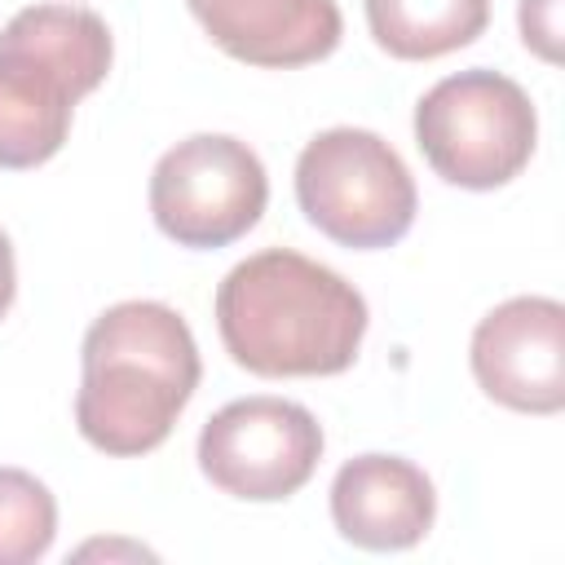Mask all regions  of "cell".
Here are the masks:
<instances>
[{"label": "cell", "instance_id": "obj_9", "mask_svg": "<svg viewBox=\"0 0 565 565\" xmlns=\"http://www.w3.org/2000/svg\"><path fill=\"white\" fill-rule=\"evenodd\" d=\"M437 516V490L402 455H358L331 481V521L340 539L366 552L415 547Z\"/></svg>", "mask_w": 565, "mask_h": 565}, {"label": "cell", "instance_id": "obj_4", "mask_svg": "<svg viewBox=\"0 0 565 565\" xmlns=\"http://www.w3.org/2000/svg\"><path fill=\"white\" fill-rule=\"evenodd\" d=\"M415 141L441 181L463 190H494L530 163L539 115L516 79L472 66L437 79L419 97Z\"/></svg>", "mask_w": 565, "mask_h": 565}, {"label": "cell", "instance_id": "obj_1", "mask_svg": "<svg viewBox=\"0 0 565 565\" xmlns=\"http://www.w3.org/2000/svg\"><path fill=\"white\" fill-rule=\"evenodd\" d=\"M366 318V300L349 278L291 247H265L238 260L216 287L225 353L265 380L349 371Z\"/></svg>", "mask_w": 565, "mask_h": 565}, {"label": "cell", "instance_id": "obj_3", "mask_svg": "<svg viewBox=\"0 0 565 565\" xmlns=\"http://www.w3.org/2000/svg\"><path fill=\"white\" fill-rule=\"evenodd\" d=\"M106 22L79 4H26L0 31V168L49 163L71 110L110 71Z\"/></svg>", "mask_w": 565, "mask_h": 565}, {"label": "cell", "instance_id": "obj_2", "mask_svg": "<svg viewBox=\"0 0 565 565\" xmlns=\"http://www.w3.org/2000/svg\"><path fill=\"white\" fill-rule=\"evenodd\" d=\"M75 424L115 459L150 455L199 388V344L163 300H119L84 331Z\"/></svg>", "mask_w": 565, "mask_h": 565}, {"label": "cell", "instance_id": "obj_10", "mask_svg": "<svg viewBox=\"0 0 565 565\" xmlns=\"http://www.w3.org/2000/svg\"><path fill=\"white\" fill-rule=\"evenodd\" d=\"M212 44L247 66H309L322 62L340 35L335 0H185Z\"/></svg>", "mask_w": 565, "mask_h": 565}, {"label": "cell", "instance_id": "obj_5", "mask_svg": "<svg viewBox=\"0 0 565 565\" xmlns=\"http://www.w3.org/2000/svg\"><path fill=\"white\" fill-rule=\"evenodd\" d=\"M296 203L331 243L375 252L415 225V177L371 128H327L296 159Z\"/></svg>", "mask_w": 565, "mask_h": 565}, {"label": "cell", "instance_id": "obj_7", "mask_svg": "<svg viewBox=\"0 0 565 565\" xmlns=\"http://www.w3.org/2000/svg\"><path fill=\"white\" fill-rule=\"evenodd\" d=\"M322 459V424L287 397H238L221 406L199 433L203 477L252 503L296 494Z\"/></svg>", "mask_w": 565, "mask_h": 565}, {"label": "cell", "instance_id": "obj_13", "mask_svg": "<svg viewBox=\"0 0 565 565\" xmlns=\"http://www.w3.org/2000/svg\"><path fill=\"white\" fill-rule=\"evenodd\" d=\"M556 9L561 0H521V40L547 62H556V35H561Z\"/></svg>", "mask_w": 565, "mask_h": 565}, {"label": "cell", "instance_id": "obj_14", "mask_svg": "<svg viewBox=\"0 0 565 565\" xmlns=\"http://www.w3.org/2000/svg\"><path fill=\"white\" fill-rule=\"evenodd\" d=\"M13 291H18V265H13L9 234L0 230V318H4V313H9V305H13Z\"/></svg>", "mask_w": 565, "mask_h": 565}, {"label": "cell", "instance_id": "obj_6", "mask_svg": "<svg viewBox=\"0 0 565 565\" xmlns=\"http://www.w3.org/2000/svg\"><path fill=\"white\" fill-rule=\"evenodd\" d=\"M269 203L260 154L225 132H194L159 154L150 172V216L177 247H225L243 238Z\"/></svg>", "mask_w": 565, "mask_h": 565}, {"label": "cell", "instance_id": "obj_11", "mask_svg": "<svg viewBox=\"0 0 565 565\" xmlns=\"http://www.w3.org/2000/svg\"><path fill=\"white\" fill-rule=\"evenodd\" d=\"M375 44L402 62H428L472 44L490 22V0H362Z\"/></svg>", "mask_w": 565, "mask_h": 565}, {"label": "cell", "instance_id": "obj_8", "mask_svg": "<svg viewBox=\"0 0 565 565\" xmlns=\"http://www.w3.org/2000/svg\"><path fill=\"white\" fill-rule=\"evenodd\" d=\"M486 397L525 415L565 406V309L552 296H512L494 305L468 349Z\"/></svg>", "mask_w": 565, "mask_h": 565}, {"label": "cell", "instance_id": "obj_12", "mask_svg": "<svg viewBox=\"0 0 565 565\" xmlns=\"http://www.w3.org/2000/svg\"><path fill=\"white\" fill-rule=\"evenodd\" d=\"M57 503L49 486L22 468H0V565H26L49 552Z\"/></svg>", "mask_w": 565, "mask_h": 565}]
</instances>
